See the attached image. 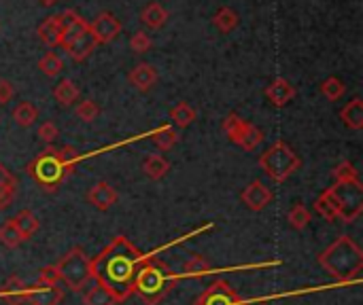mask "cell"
Returning <instances> with one entry per match:
<instances>
[{"label":"cell","instance_id":"cell-1","mask_svg":"<svg viewBox=\"0 0 363 305\" xmlns=\"http://www.w3.org/2000/svg\"><path fill=\"white\" fill-rule=\"evenodd\" d=\"M140 263L142 252L126 236H117L91 261L94 280L102 284L117 299V303H124L132 295Z\"/></svg>","mask_w":363,"mask_h":305},{"label":"cell","instance_id":"cell-2","mask_svg":"<svg viewBox=\"0 0 363 305\" xmlns=\"http://www.w3.org/2000/svg\"><path fill=\"white\" fill-rule=\"evenodd\" d=\"M77 161H79L77 148H72V146H62V148L47 146L41 155L28 166V174L34 178L41 189L54 193L72 174Z\"/></svg>","mask_w":363,"mask_h":305},{"label":"cell","instance_id":"cell-3","mask_svg":"<svg viewBox=\"0 0 363 305\" xmlns=\"http://www.w3.org/2000/svg\"><path fill=\"white\" fill-rule=\"evenodd\" d=\"M177 278L164 261L155 257H142L138 267L132 295H136L144 305H160L175 286Z\"/></svg>","mask_w":363,"mask_h":305},{"label":"cell","instance_id":"cell-4","mask_svg":"<svg viewBox=\"0 0 363 305\" xmlns=\"http://www.w3.org/2000/svg\"><path fill=\"white\" fill-rule=\"evenodd\" d=\"M319 265L338 282H351L363 269V250L353 238L340 236L319 254Z\"/></svg>","mask_w":363,"mask_h":305},{"label":"cell","instance_id":"cell-5","mask_svg":"<svg viewBox=\"0 0 363 305\" xmlns=\"http://www.w3.org/2000/svg\"><path fill=\"white\" fill-rule=\"evenodd\" d=\"M259 168L268 174L274 183H285L289 176L302 168V159L298 152L283 140H276L268 150L261 152Z\"/></svg>","mask_w":363,"mask_h":305},{"label":"cell","instance_id":"cell-6","mask_svg":"<svg viewBox=\"0 0 363 305\" xmlns=\"http://www.w3.org/2000/svg\"><path fill=\"white\" fill-rule=\"evenodd\" d=\"M58 278L70 289V291H83L91 284L94 271H91V259L83 252V248H72L56 263Z\"/></svg>","mask_w":363,"mask_h":305},{"label":"cell","instance_id":"cell-7","mask_svg":"<svg viewBox=\"0 0 363 305\" xmlns=\"http://www.w3.org/2000/svg\"><path fill=\"white\" fill-rule=\"evenodd\" d=\"M60 45L66 49L68 58L75 60V62L87 60L96 51V47H98V43H96V38L89 32V23L85 19H79L77 23H72V25H68V28H64Z\"/></svg>","mask_w":363,"mask_h":305},{"label":"cell","instance_id":"cell-8","mask_svg":"<svg viewBox=\"0 0 363 305\" xmlns=\"http://www.w3.org/2000/svg\"><path fill=\"white\" fill-rule=\"evenodd\" d=\"M329 193L333 195L338 214L344 223H353L359 218V214L363 212V185L359 181L336 183L333 187H329Z\"/></svg>","mask_w":363,"mask_h":305},{"label":"cell","instance_id":"cell-9","mask_svg":"<svg viewBox=\"0 0 363 305\" xmlns=\"http://www.w3.org/2000/svg\"><path fill=\"white\" fill-rule=\"evenodd\" d=\"M221 127H223L226 136L230 138V142H234L236 146L245 148V150H255L263 140V132L259 130V127H255L253 123L238 117L236 113H230L223 119Z\"/></svg>","mask_w":363,"mask_h":305},{"label":"cell","instance_id":"cell-10","mask_svg":"<svg viewBox=\"0 0 363 305\" xmlns=\"http://www.w3.org/2000/svg\"><path fill=\"white\" fill-rule=\"evenodd\" d=\"M191 305H247V303L226 280H214Z\"/></svg>","mask_w":363,"mask_h":305},{"label":"cell","instance_id":"cell-11","mask_svg":"<svg viewBox=\"0 0 363 305\" xmlns=\"http://www.w3.org/2000/svg\"><path fill=\"white\" fill-rule=\"evenodd\" d=\"M272 191L265 187L261 181H253V183H249L247 187H245V191L240 193V199H242V203L249 208V210H253V212H261L263 208H268L270 203H272Z\"/></svg>","mask_w":363,"mask_h":305},{"label":"cell","instance_id":"cell-12","mask_svg":"<svg viewBox=\"0 0 363 305\" xmlns=\"http://www.w3.org/2000/svg\"><path fill=\"white\" fill-rule=\"evenodd\" d=\"M89 32L91 36L96 38L98 45H104V43H111L119 32H121V23L115 15L111 13H100L96 17L91 23H89Z\"/></svg>","mask_w":363,"mask_h":305},{"label":"cell","instance_id":"cell-13","mask_svg":"<svg viewBox=\"0 0 363 305\" xmlns=\"http://www.w3.org/2000/svg\"><path fill=\"white\" fill-rule=\"evenodd\" d=\"M64 291L58 284H34L26 291V305H60Z\"/></svg>","mask_w":363,"mask_h":305},{"label":"cell","instance_id":"cell-14","mask_svg":"<svg viewBox=\"0 0 363 305\" xmlns=\"http://www.w3.org/2000/svg\"><path fill=\"white\" fill-rule=\"evenodd\" d=\"M117 199H119V195H117V191L109 185V183H104V181H100V183H96L89 191H87V201L91 203L94 208H98V210H109V208H113L115 203H117Z\"/></svg>","mask_w":363,"mask_h":305},{"label":"cell","instance_id":"cell-15","mask_svg":"<svg viewBox=\"0 0 363 305\" xmlns=\"http://www.w3.org/2000/svg\"><path fill=\"white\" fill-rule=\"evenodd\" d=\"M265 98L270 100V104L274 106H287L289 102L296 98V87L289 83L283 76L274 79L268 87H265Z\"/></svg>","mask_w":363,"mask_h":305},{"label":"cell","instance_id":"cell-16","mask_svg":"<svg viewBox=\"0 0 363 305\" xmlns=\"http://www.w3.org/2000/svg\"><path fill=\"white\" fill-rule=\"evenodd\" d=\"M26 291H28V284L23 282L21 278L11 275L7 282L0 286V299L7 305H26Z\"/></svg>","mask_w":363,"mask_h":305},{"label":"cell","instance_id":"cell-17","mask_svg":"<svg viewBox=\"0 0 363 305\" xmlns=\"http://www.w3.org/2000/svg\"><path fill=\"white\" fill-rule=\"evenodd\" d=\"M128 81L138 89V91H149L155 81H157V72L151 64H138L130 70Z\"/></svg>","mask_w":363,"mask_h":305},{"label":"cell","instance_id":"cell-18","mask_svg":"<svg viewBox=\"0 0 363 305\" xmlns=\"http://www.w3.org/2000/svg\"><path fill=\"white\" fill-rule=\"evenodd\" d=\"M38 38L47 45V47H58L60 45V38H62V23H60V17L58 15H52L47 17L36 30Z\"/></svg>","mask_w":363,"mask_h":305},{"label":"cell","instance_id":"cell-19","mask_svg":"<svg viewBox=\"0 0 363 305\" xmlns=\"http://www.w3.org/2000/svg\"><path fill=\"white\" fill-rule=\"evenodd\" d=\"M17 193V178L0 163V210L11 206Z\"/></svg>","mask_w":363,"mask_h":305},{"label":"cell","instance_id":"cell-20","mask_svg":"<svg viewBox=\"0 0 363 305\" xmlns=\"http://www.w3.org/2000/svg\"><path fill=\"white\" fill-rule=\"evenodd\" d=\"M11 221H13L15 229H17L23 240H30L38 231V227H41V223H38V218L34 216L32 210H19Z\"/></svg>","mask_w":363,"mask_h":305},{"label":"cell","instance_id":"cell-21","mask_svg":"<svg viewBox=\"0 0 363 305\" xmlns=\"http://www.w3.org/2000/svg\"><path fill=\"white\" fill-rule=\"evenodd\" d=\"M342 123L351 130H361L363 127V100L361 98H353L349 104L340 111Z\"/></svg>","mask_w":363,"mask_h":305},{"label":"cell","instance_id":"cell-22","mask_svg":"<svg viewBox=\"0 0 363 305\" xmlns=\"http://www.w3.org/2000/svg\"><path fill=\"white\" fill-rule=\"evenodd\" d=\"M140 21L151 30H157L168 21V11L160 3H151L140 11Z\"/></svg>","mask_w":363,"mask_h":305},{"label":"cell","instance_id":"cell-23","mask_svg":"<svg viewBox=\"0 0 363 305\" xmlns=\"http://www.w3.org/2000/svg\"><path fill=\"white\" fill-rule=\"evenodd\" d=\"M142 170L151 178V181H160V178H164L168 174V170H170V161L153 152V155H149L147 159L142 161Z\"/></svg>","mask_w":363,"mask_h":305},{"label":"cell","instance_id":"cell-24","mask_svg":"<svg viewBox=\"0 0 363 305\" xmlns=\"http://www.w3.org/2000/svg\"><path fill=\"white\" fill-rule=\"evenodd\" d=\"M54 98L58 104L62 106H70V104H75V102L79 100V87L72 83L70 79H62L56 89H54Z\"/></svg>","mask_w":363,"mask_h":305},{"label":"cell","instance_id":"cell-25","mask_svg":"<svg viewBox=\"0 0 363 305\" xmlns=\"http://www.w3.org/2000/svg\"><path fill=\"white\" fill-rule=\"evenodd\" d=\"M83 303L85 305H117V299L98 282H94L87 293L83 295Z\"/></svg>","mask_w":363,"mask_h":305},{"label":"cell","instance_id":"cell-26","mask_svg":"<svg viewBox=\"0 0 363 305\" xmlns=\"http://www.w3.org/2000/svg\"><path fill=\"white\" fill-rule=\"evenodd\" d=\"M314 210H317L325 221H338L340 218V214H338V206H336V199H333V195L329 193V189H325L319 197H317V201H314Z\"/></svg>","mask_w":363,"mask_h":305},{"label":"cell","instance_id":"cell-27","mask_svg":"<svg viewBox=\"0 0 363 305\" xmlns=\"http://www.w3.org/2000/svg\"><path fill=\"white\" fill-rule=\"evenodd\" d=\"M212 23H214V28L223 32V34H230L236 25H238V13L230 7H221L219 11L214 13L212 17Z\"/></svg>","mask_w":363,"mask_h":305},{"label":"cell","instance_id":"cell-28","mask_svg":"<svg viewBox=\"0 0 363 305\" xmlns=\"http://www.w3.org/2000/svg\"><path fill=\"white\" fill-rule=\"evenodd\" d=\"M13 119L19 127H30L38 119V111L32 102H21V104H17L13 111Z\"/></svg>","mask_w":363,"mask_h":305},{"label":"cell","instance_id":"cell-29","mask_svg":"<svg viewBox=\"0 0 363 305\" xmlns=\"http://www.w3.org/2000/svg\"><path fill=\"white\" fill-rule=\"evenodd\" d=\"M196 111H193L187 102H179V104L170 111V121L177 125V127H187L196 121Z\"/></svg>","mask_w":363,"mask_h":305},{"label":"cell","instance_id":"cell-30","mask_svg":"<svg viewBox=\"0 0 363 305\" xmlns=\"http://www.w3.org/2000/svg\"><path fill=\"white\" fill-rule=\"evenodd\" d=\"M210 271V263L202 257V254H193V257L183 265V275L187 278H202Z\"/></svg>","mask_w":363,"mask_h":305},{"label":"cell","instance_id":"cell-31","mask_svg":"<svg viewBox=\"0 0 363 305\" xmlns=\"http://www.w3.org/2000/svg\"><path fill=\"white\" fill-rule=\"evenodd\" d=\"M289 225H292L294 229H298V231H302V229H306V225L310 223V210L304 206L302 201L294 203V208L289 210V216H287Z\"/></svg>","mask_w":363,"mask_h":305},{"label":"cell","instance_id":"cell-32","mask_svg":"<svg viewBox=\"0 0 363 305\" xmlns=\"http://www.w3.org/2000/svg\"><path fill=\"white\" fill-rule=\"evenodd\" d=\"M153 142H155V146L160 148V150H170L177 142H179V134H177V130L175 127H162L160 132H155L153 136Z\"/></svg>","mask_w":363,"mask_h":305},{"label":"cell","instance_id":"cell-33","mask_svg":"<svg viewBox=\"0 0 363 305\" xmlns=\"http://www.w3.org/2000/svg\"><path fill=\"white\" fill-rule=\"evenodd\" d=\"M21 242H23V238L19 236V231L15 229L11 218L0 225V244L7 246V248H17Z\"/></svg>","mask_w":363,"mask_h":305},{"label":"cell","instance_id":"cell-34","mask_svg":"<svg viewBox=\"0 0 363 305\" xmlns=\"http://www.w3.org/2000/svg\"><path fill=\"white\" fill-rule=\"evenodd\" d=\"M346 91V85L338 79V76H329V79H325L321 83V93L329 100V102H336V100H340Z\"/></svg>","mask_w":363,"mask_h":305},{"label":"cell","instance_id":"cell-35","mask_svg":"<svg viewBox=\"0 0 363 305\" xmlns=\"http://www.w3.org/2000/svg\"><path fill=\"white\" fill-rule=\"evenodd\" d=\"M333 181L336 183H351V181H359V172L351 161H340L333 168Z\"/></svg>","mask_w":363,"mask_h":305},{"label":"cell","instance_id":"cell-36","mask_svg":"<svg viewBox=\"0 0 363 305\" xmlns=\"http://www.w3.org/2000/svg\"><path fill=\"white\" fill-rule=\"evenodd\" d=\"M38 68L47 74V76H58L62 70H64V62L58 54H47L41 58L38 62Z\"/></svg>","mask_w":363,"mask_h":305},{"label":"cell","instance_id":"cell-37","mask_svg":"<svg viewBox=\"0 0 363 305\" xmlns=\"http://www.w3.org/2000/svg\"><path fill=\"white\" fill-rule=\"evenodd\" d=\"M98 115H100V109H98V104H96V102H91V100H83L81 104L77 106V117H79L81 121H85V123L96 121V119H98Z\"/></svg>","mask_w":363,"mask_h":305},{"label":"cell","instance_id":"cell-38","mask_svg":"<svg viewBox=\"0 0 363 305\" xmlns=\"http://www.w3.org/2000/svg\"><path fill=\"white\" fill-rule=\"evenodd\" d=\"M151 38H149V34H144V32H136V34H132V38H130V49L134 51V54H147V51L151 49Z\"/></svg>","mask_w":363,"mask_h":305},{"label":"cell","instance_id":"cell-39","mask_svg":"<svg viewBox=\"0 0 363 305\" xmlns=\"http://www.w3.org/2000/svg\"><path fill=\"white\" fill-rule=\"evenodd\" d=\"M36 136H38L45 144H52V142L60 136V130H58V125H56L54 121H45V123L38 127Z\"/></svg>","mask_w":363,"mask_h":305},{"label":"cell","instance_id":"cell-40","mask_svg":"<svg viewBox=\"0 0 363 305\" xmlns=\"http://www.w3.org/2000/svg\"><path fill=\"white\" fill-rule=\"evenodd\" d=\"M58 282H60V278H58L56 265H45L38 271V284H58Z\"/></svg>","mask_w":363,"mask_h":305},{"label":"cell","instance_id":"cell-41","mask_svg":"<svg viewBox=\"0 0 363 305\" xmlns=\"http://www.w3.org/2000/svg\"><path fill=\"white\" fill-rule=\"evenodd\" d=\"M13 95H15L13 83L7 81V79H0V104H7V102H11Z\"/></svg>","mask_w":363,"mask_h":305},{"label":"cell","instance_id":"cell-42","mask_svg":"<svg viewBox=\"0 0 363 305\" xmlns=\"http://www.w3.org/2000/svg\"><path fill=\"white\" fill-rule=\"evenodd\" d=\"M60 23H62V30L64 28H68V25H72V23H77L81 17H79V13L77 11H72V9H66V11H62L60 15Z\"/></svg>","mask_w":363,"mask_h":305},{"label":"cell","instance_id":"cell-43","mask_svg":"<svg viewBox=\"0 0 363 305\" xmlns=\"http://www.w3.org/2000/svg\"><path fill=\"white\" fill-rule=\"evenodd\" d=\"M38 3H41L43 7H54V5L58 3V0H38Z\"/></svg>","mask_w":363,"mask_h":305},{"label":"cell","instance_id":"cell-44","mask_svg":"<svg viewBox=\"0 0 363 305\" xmlns=\"http://www.w3.org/2000/svg\"><path fill=\"white\" fill-rule=\"evenodd\" d=\"M257 305H270V303H257Z\"/></svg>","mask_w":363,"mask_h":305}]
</instances>
